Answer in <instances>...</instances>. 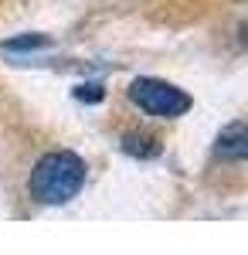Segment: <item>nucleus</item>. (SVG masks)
<instances>
[{
    "label": "nucleus",
    "instance_id": "obj_6",
    "mask_svg": "<svg viewBox=\"0 0 248 255\" xmlns=\"http://www.w3.org/2000/svg\"><path fill=\"white\" fill-rule=\"evenodd\" d=\"M31 44H44V38H20V41H10L7 48H31Z\"/></svg>",
    "mask_w": 248,
    "mask_h": 255
},
{
    "label": "nucleus",
    "instance_id": "obj_2",
    "mask_svg": "<svg viewBox=\"0 0 248 255\" xmlns=\"http://www.w3.org/2000/svg\"><path fill=\"white\" fill-rule=\"evenodd\" d=\"M129 99L143 113L160 119H177L191 109V96H184L180 89H173L167 82H156V79H136L129 85Z\"/></svg>",
    "mask_w": 248,
    "mask_h": 255
},
{
    "label": "nucleus",
    "instance_id": "obj_5",
    "mask_svg": "<svg viewBox=\"0 0 248 255\" xmlns=\"http://www.w3.org/2000/svg\"><path fill=\"white\" fill-rule=\"evenodd\" d=\"M75 96H78V99H85V102H99V99L106 96V92H102V85H78Z\"/></svg>",
    "mask_w": 248,
    "mask_h": 255
},
{
    "label": "nucleus",
    "instance_id": "obj_4",
    "mask_svg": "<svg viewBox=\"0 0 248 255\" xmlns=\"http://www.w3.org/2000/svg\"><path fill=\"white\" fill-rule=\"evenodd\" d=\"M123 146H126V153H133V157H156V153H160V143L153 136H136V133H129Z\"/></svg>",
    "mask_w": 248,
    "mask_h": 255
},
{
    "label": "nucleus",
    "instance_id": "obj_3",
    "mask_svg": "<svg viewBox=\"0 0 248 255\" xmlns=\"http://www.w3.org/2000/svg\"><path fill=\"white\" fill-rule=\"evenodd\" d=\"M245 126L242 123H231L228 129L218 136V157L225 160H245Z\"/></svg>",
    "mask_w": 248,
    "mask_h": 255
},
{
    "label": "nucleus",
    "instance_id": "obj_1",
    "mask_svg": "<svg viewBox=\"0 0 248 255\" xmlns=\"http://www.w3.org/2000/svg\"><path fill=\"white\" fill-rule=\"evenodd\" d=\"M82 184H85L82 157L68 153V150H55L38 160L34 174H31V194L41 204H65L82 191Z\"/></svg>",
    "mask_w": 248,
    "mask_h": 255
}]
</instances>
